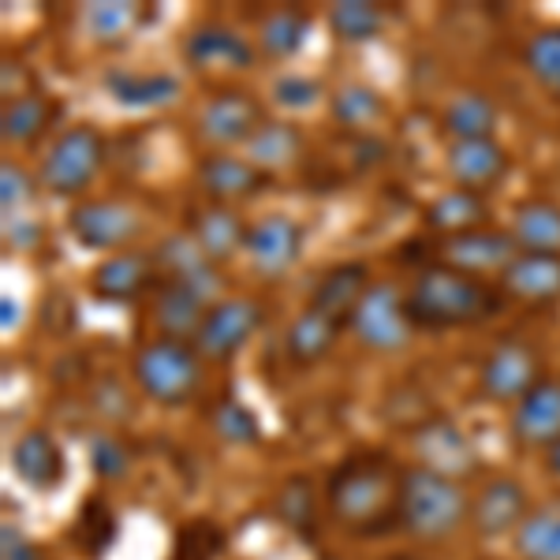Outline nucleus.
Segmentation results:
<instances>
[{"label":"nucleus","instance_id":"nucleus-1","mask_svg":"<svg viewBox=\"0 0 560 560\" xmlns=\"http://www.w3.org/2000/svg\"><path fill=\"white\" fill-rule=\"evenodd\" d=\"M400 471L385 448H355L325 475V512L348 535H385L400 527Z\"/></svg>","mask_w":560,"mask_h":560},{"label":"nucleus","instance_id":"nucleus-2","mask_svg":"<svg viewBox=\"0 0 560 560\" xmlns=\"http://www.w3.org/2000/svg\"><path fill=\"white\" fill-rule=\"evenodd\" d=\"M504 306L509 300L497 280L459 273V269L438 266V261L415 269L408 284V314L415 329L427 332L471 329V325L497 318Z\"/></svg>","mask_w":560,"mask_h":560},{"label":"nucleus","instance_id":"nucleus-3","mask_svg":"<svg viewBox=\"0 0 560 560\" xmlns=\"http://www.w3.org/2000/svg\"><path fill=\"white\" fill-rule=\"evenodd\" d=\"M400 530L422 546L453 538L471 520V493L459 478L430 471L422 464H404L400 471V509H396Z\"/></svg>","mask_w":560,"mask_h":560},{"label":"nucleus","instance_id":"nucleus-4","mask_svg":"<svg viewBox=\"0 0 560 560\" xmlns=\"http://www.w3.org/2000/svg\"><path fill=\"white\" fill-rule=\"evenodd\" d=\"M206 359L198 355L191 340H168L150 337L135 348L131 355V377L139 393L158 408H187L206 385Z\"/></svg>","mask_w":560,"mask_h":560},{"label":"nucleus","instance_id":"nucleus-5","mask_svg":"<svg viewBox=\"0 0 560 560\" xmlns=\"http://www.w3.org/2000/svg\"><path fill=\"white\" fill-rule=\"evenodd\" d=\"M105 161H108V139L102 135V128H94V124H68L45 147V158L38 165V184L45 195L79 202L94 187Z\"/></svg>","mask_w":560,"mask_h":560},{"label":"nucleus","instance_id":"nucleus-6","mask_svg":"<svg viewBox=\"0 0 560 560\" xmlns=\"http://www.w3.org/2000/svg\"><path fill=\"white\" fill-rule=\"evenodd\" d=\"M348 332L359 348L374 351V355H396V351H404L415 337V322L408 314V292L396 280H374L363 300H359L355 314H351Z\"/></svg>","mask_w":560,"mask_h":560},{"label":"nucleus","instance_id":"nucleus-7","mask_svg":"<svg viewBox=\"0 0 560 560\" xmlns=\"http://www.w3.org/2000/svg\"><path fill=\"white\" fill-rule=\"evenodd\" d=\"M65 224L79 247L94 250L102 258L131 250L147 232L142 213L124 198H79V202L68 206Z\"/></svg>","mask_w":560,"mask_h":560},{"label":"nucleus","instance_id":"nucleus-8","mask_svg":"<svg viewBox=\"0 0 560 560\" xmlns=\"http://www.w3.org/2000/svg\"><path fill=\"white\" fill-rule=\"evenodd\" d=\"M266 120V102L255 90L221 86L195 108V135L206 150H243Z\"/></svg>","mask_w":560,"mask_h":560},{"label":"nucleus","instance_id":"nucleus-9","mask_svg":"<svg viewBox=\"0 0 560 560\" xmlns=\"http://www.w3.org/2000/svg\"><path fill=\"white\" fill-rule=\"evenodd\" d=\"M541 377H546L541 351L530 345V340L504 337L482 355L478 374H475V388L486 404H504V408H512V404H520Z\"/></svg>","mask_w":560,"mask_h":560},{"label":"nucleus","instance_id":"nucleus-10","mask_svg":"<svg viewBox=\"0 0 560 560\" xmlns=\"http://www.w3.org/2000/svg\"><path fill=\"white\" fill-rule=\"evenodd\" d=\"M269 311L255 295H224L221 303L210 306L202 329L195 337V348L206 363H232L243 348L261 332Z\"/></svg>","mask_w":560,"mask_h":560},{"label":"nucleus","instance_id":"nucleus-11","mask_svg":"<svg viewBox=\"0 0 560 560\" xmlns=\"http://www.w3.org/2000/svg\"><path fill=\"white\" fill-rule=\"evenodd\" d=\"M306 250V229L292 213H261L250 221L243 258L258 280H284L303 261Z\"/></svg>","mask_w":560,"mask_h":560},{"label":"nucleus","instance_id":"nucleus-12","mask_svg":"<svg viewBox=\"0 0 560 560\" xmlns=\"http://www.w3.org/2000/svg\"><path fill=\"white\" fill-rule=\"evenodd\" d=\"M179 57L191 71H202V75H243L258 65V49L255 38L240 34L236 26L229 23H217V20H202L195 23L191 31L184 34L179 42Z\"/></svg>","mask_w":560,"mask_h":560},{"label":"nucleus","instance_id":"nucleus-13","mask_svg":"<svg viewBox=\"0 0 560 560\" xmlns=\"http://www.w3.org/2000/svg\"><path fill=\"white\" fill-rule=\"evenodd\" d=\"M158 266H153L150 250H120V255H105L90 269L86 280V292L94 303L102 306H135V303H147L158 288Z\"/></svg>","mask_w":560,"mask_h":560},{"label":"nucleus","instance_id":"nucleus-14","mask_svg":"<svg viewBox=\"0 0 560 560\" xmlns=\"http://www.w3.org/2000/svg\"><path fill=\"white\" fill-rule=\"evenodd\" d=\"M195 184L202 191V202H217V206H243L255 202V198L273 184V176L261 173L258 165H250L243 153L232 150H206L202 158L195 161Z\"/></svg>","mask_w":560,"mask_h":560},{"label":"nucleus","instance_id":"nucleus-15","mask_svg":"<svg viewBox=\"0 0 560 560\" xmlns=\"http://www.w3.org/2000/svg\"><path fill=\"white\" fill-rule=\"evenodd\" d=\"M516 255H520V247H516V240L509 236V229H475V232H464V236L433 240V247H430V261L459 269V273L486 277V280L501 277Z\"/></svg>","mask_w":560,"mask_h":560},{"label":"nucleus","instance_id":"nucleus-16","mask_svg":"<svg viewBox=\"0 0 560 560\" xmlns=\"http://www.w3.org/2000/svg\"><path fill=\"white\" fill-rule=\"evenodd\" d=\"M411 453H415V464L430 467V471H441L448 478H459V482L471 478L478 467H482L475 441L467 438L453 419H445V415L422 419L419 427L411 430Z\"/></svg>","mask_w":560,"mask_h":560},{"label":"nucleus","instance_id":"nucleus-17","mask_svg":"<svg viewBox=\"0 0 560 560\" xmlns=\"http://www.w3.org/2000/svg\"><path fill=\"white\" fill-rule=\"evenodd\" d=\"M530 493L523 490L520 478L512 475H493L471 493V530L482 541L512 538L520 530V523L530 516Z\"/></svg>","mask_w":560,"mask_h":560},{"label":"nucleus","instance_id":"nucleus-18","mask_svg":"<svg viewBox=\"0 0 560 560\" xmlns=\"http://www.w3.org/2000/svg\"><path fill=\"white\" fill-rule=\"evenodd\" d=\"M8 467L20 478L26 490L34 493H52L60 490V482L68 478V456L65 445L57 441V433L45 427L23 430L12 441V453H8Z\"/></svg>","mask_w":560,"mask_h":560},{"label":"nucleus","instance_id":"nucleus-19","mask_svg":"<svg viewBox=\"0 0 560 560\" xmlns=\"http://www.w3.org/2000/svg\"><path fill=\"white\" fill-rule=\"evenodd\" d=\"M153 266H158L161 280H179V284H191L206 300L221 303L224 300V273L221 266H213L210 258L198 250V243L187 236L184 229L168 232L153 243Z\"/></svg>","mask_w":560,"mask_h":560},{"label":"nucleus","instance_id":"nucleus-20","mask_svg":"<svg viewBox=\"0 0 560 560\" xmlns=\"http://www.w3.org/2000/svg\"><path fill=\"white\" fill-rule=\"evenodd\" d=\"M445 173L453 187H467V191H497L512 173V153L497 139H464L445 147Z\"/></svg>","mask_w":560,"mask_h":560},{"label":"nucleus","instance_id":"nucleus-21","mask_svg":"<svg viewBox=\"0 0 560 560\" xmlns=\"http://www.w3.org/2000/svg\"><path fill=\"white\" fill-rule=\"evenodd\" d=\"M150 325L153 337H168V340H191L202 329L206 314H210L213 300H206L198 288L179 284V280H158L150 295Z\"/></svg>","mask_w":560,"mask_h":560},{"label":"nucleus","instance_id":"nucleus-22","mask_svg":"<svg viewBox=\"0 0 560 560\" xmlns=\"http://www.w3.org/2000/svg\"><path fill=\"white\" fill-rule=\"evenodd\" d=\"M250 221H243L240 210L232 206H217V202H198L187 210L184 232L198 243L206 258L213 266H229L232 258L243 255V243H247Z\"/></svg>","mask_w":560,"mask_h":560},{"label":"nucleus","instance_id":"nucleus-23","mask_svg":"<svg viewBox=\"0 0 560 560\" xmlns=\"http://www.w3.org/2000/svg\"><path fill=\"white\" fill-rule=\"evenodd\" d=\"M102 90L113 105L131 108V113H150L179 102L184 83L173 71L161 68H108L102 75Z\"/></svg>","mask_w":560,"mask_h":560},{"label":"nucleus","instance_id":"nucleus-24","mask_svg":"<svg viewBox=\"0 0 560 560\" xmlns=\"http://www.w3.org/2000/svg\"><path fill=\"white\" fill-rule=\"evenodd\" d=\"M509 433L520 448H549L560 438V377H541V382L523 396L520 404H512L509 415Z\"/></svg>","mask_w":560,"mask_h":560},{"label":"nucleus","instance_id":"nucleus-25","mask_svg":"<svg viewBox=\"0 0 560 560\" xmlns=\"http://www.w3.org/2000/svg\"><path fill=\"white\" fill-rule=\"evenodd\" d=\"M158 20L153 4H135V0H90L79 12V26L102 49H124L139 38L147 26Z\"/></svg>","mask_w":560,"mask_h":560},{"label":"nucleus","instance_id":"nucleus-26","mask_svg":"<svg viewBox=\"0 0 560 560\" xmlns=\"http://www.w3.org/2000/svg\"><path fill=\"white\" fill-rule=\"evenodd\" d=\"M370 284H374L370 261H363V258L337 261V266H329L318 280H314L311 295H306V306L329 314L332 322H340L348 329L351 314H355V306L366 295Z\"/></svg>","mask_w":560,"mask_h":560},{"label":"nucleus","instance_id":"nucleus-27","mask_svg":"<svg viewBox=\"0 0 560 560\" xmlns=\"http://www.w3.org/2000/svg\"><path fill=\"white\" fill-rule=\"evenodd\" d=\"M504 300L527 303V306H553L560 303V255H535V250H520L509 261L501 277Z\"/></svg>","mask_w":560,"mask_h":560},{"label":"nucleus","instance_id":"nucleus-28","mask_svg":"<svg viewBox=\"0 0 560 560\" xmlns=\"http://www.w3.org/2000/svg\"><path fill=\"white\" fill-rule=\"evenodd\" d=\"M422 229L433 240L464 236L475 229H490V198L467 191V187H445L422 206Z\"/></svg>","mask_w":560,"mask_h":560},{"label":"nucleus","instance_id":"nucleus-29","mask_svg":"<svg viewBox=\"0 0 560 560\" xmlns=\"http://www.w3.org/2000/svg\"><path fill=\"white\" fill-rule=\"evenodd\" d=\"M311 34H314L311 12H303V8H292V4H280V8H269V12L258 20V26H255V49H258L261 60L288 65V60H295L306 49Z\"/></svg>","mask_w":560,"mask_h":560},{"label":"nucleus","instance_id":"nucleus-30","mask_svg":"<svg viewBox=\"0 0 560 560\" xmlns=\"http://www.w3.org/2000/svg\"><path fill=\"white\" fill-rule=\"evenodd\" d=\"M250 165H258L261 173L277 176L284 168H295L306 153V131L295 120H284V116H269L261 128L250 135V142L240 150Z\"/></svg>","mask_w":560,"mask_h":560},{"label":"nucleus","instance_id":"nucleus-31","mask_svg":"<svg viewBox=\"0 0 560 560\" xmlns=\"http://www.w3.org/2000/svg\"><path fill=\"white\" fill-rule=\"evenodd\" d=\"M340 332H348L340 322H332L329 314L314 311V306L303 303V311L288 322L284 329V355L292 366H318L332 348L340 345Z\"/></svg>","mask_w":560,"mask_h":560},{"label":"nucleus","instance_id":"nucleus-32","mask_svg":"<svg viewBox=\"0 0 560 560\" xmlns=\"http://www.w3.org/2000/svg\"><path fill=\"white\" fill-rule=\"evenodd\" d=\"M509 236L516 240L520 250H535V255H560V202L546 195L520 198L512 206Z\"/></svg>","mask_w":560,"mask_h":560},{"label":"nucleus","instance_id":"nucleus-33","mask_svg":"<svg viewBox=\"0 0 560 560\" xmlns=\"http://www.w3.org/2000/svg\"><path fill=\"white\" fill-rule=\"evenodd\" d=\"M497 124H501V108L486 90H459L441 108V131L448 142L497 139Z\"/></svg>","mask_w":560,"mask_h":560},{"label":"nucleus","instance_id":"nucleus-34","mask_svg":"<svg viewBox=\"0 0 560 560\" xmlns=\"http://www.w3.org/2000/svg\"><path fill=\"white\" fill-rule=\"evenodd\" d=\"M329 120L348 135H374L377 124L388 116V102L377 86L370 83H340L337 90H329Z\"/></svg>","mask_w":560,"mask_h":560},{"label":"nucleus","instance_id":"nucleus-35","mask_svg":"<svg viewBox=\"0 0 560 560\" xmlns=\"http://www.w3.org/2000/svg\"><path fill=\"white\" fill-rule=\"evenodd\" d=\"M57 116L60 105L45 90H26V94L12 97L0 108V139L8 147H31L57 124Z\"/></svg>","mask_w":560,"mask_h":560},{"label":"nucleus","instance_id":"nucleus-36","mask_svg":"<svg viewBox=\"0 0 560 560\" xmlns=\"http://www.w3.org/2000/svg\"><path fill=\"white\" fill-rule=\"evenodd\" d=\"M512 553L520 560H560V497L530 509V516L512 535Z\"/></svg>","mask_w":560,"mask_h":560},{"label":"nucleus","instance_id":"nucleus-37","mask_svg":"<svg viewBox=\"0 0 560 560\" xmlns=\"http://www.w3.org/2000/svg\"><path fill=\"white\" fill-rule=\"evenodd\" d=\"M325 26L345 45H370L385 34L388 12L382 4H370V0H337L325 12Z\"/></svg>","mask_w":560,"mask_h":560},{"label":"nucleus","instance_id":"nucleus-38","mask_svg":"<svg viewBox=\"0 0 560 560\" xmlns=\"http://www.w3.org/2000/svg\"><path fill=\"white\" fill-rule=\"evenodd\" d=\"M206 422H210V430L217 433V441H224V445H232V448H250L261 441L258 411L247 408V404L232 393L217 396L210 404V411H206Z\"/></svg>","mask_w":560,"mask_h":560},{"label":"nucleus","instance_id":"nucleus-39","mask_svg":"<svg viewBox=\"0 0 560 560\" xmlns=\"http://www.w3.org/2000/svg\"><path fill=\"white\" fill-rule=\"evenodd\" d=\"M523 68L553 102H560V23L530 34L523 45Z\"/></svg>","mask_w":560,"mask_h":560},{"label":"nucleus","instance_id":"nucleus-40","mask_svg":"<svg viewBox=\"0 0 560 560\" xmlns=\"http://www.w3.org/2000/svg\"><path fill=\"white\" fill-rule=\"evenodd\" d=\"M277 516H280V523H284L288 530H295V535H303V538L318 527V497H314L311 478L292 475L284 486H280Z\"/></svg>","mask_w":560,"mask_h":560},{"label":"nucleus","instance_id":"nucleus-41","mask_svg":"<svg viewBox=\"0 0 560 560\" xmlns=\"http://www.w3.org/2000/svg\"><path fill=\"white\" fill-rule=\"evenodd\" d=\"M86 459L90 471H94L97 482H120L131 471V445L113 430H97L94 438L86 441Z\"/></svg>","mask_w":560,"mask_h":560},{"label":"nucleus","instance_id":"nucleus-42","mask_svg":"<svg viewBox=\"0 0 560 560\" xmlns=\"http://www.w3.org/2000/svg\"><path fill=\"white\" fill-rule=\"evenodd\" d=\"M269 102L277 108H284V113H311V108L329 102V90H325L322 79H314V75L284 71V75H277L273 86H269Z\"/></svg>","mask_w":560,"mask_h":560},{"label":"nucleus","instance_id":"nucleus-43","mask_svg":"<svg viewBox=\"0 0 560 560\" xmlns=\"http://www.w3.org/2000/svg\"><path fill=\"white\" fill-rule=\"evenodd\" d=\"M38 195H42L38 173H31L20 161H4V165H0V217L31 213Z\"/></svg>","mask_w":560,"mask_h":560},{"label":"nucleus","instance_id":"nucleus-44","mask_svg":"<svg viewBox=\"0 0 560 560\" xmlns=\"http://www.w3.org/2000/svg\"><path fill=\"white\" fill-rule=\"evenodd\" d=\"M116 538V516L102 497H86L83 512L75 520V541L86 549V557H102Z\"/></svg>","mask_w":560,"mask_h":560},{"label":"nucleus","instance_id":"nucleus-45","mask_svg":"<svg viewBox=\"0 0 560 560\" xmlns=\"http://www.w3.org/2000/svg\"><path fill=\"white\" fill-rule=\"evenodd\" d=\"M42 243H45L42 217H34V213L4 217V247L8 250H38Z\"/></svg>","mask_w":560,"mask_h":560},{"label":"nucleus","instance_id":"nucleus-46","mask_svg":"<svg viewBox=\"0 0 560 560\" xmlns=\"http://www.w3.org/2000/svg\"><path fill=\"white\" fill-rule=\"evenodd\" d=\"M0 560H42V546L23 527L4 520L0 523Z\"/></svg>","mask_w":560,"mask_h":560},{"label":"nucleus","instance_id":"nucleus-47","mask_svg":"<svg viewBox=\"0 0 560 560\" xmlns=\"http://www.w3.org/2000/svg\"><path fill=\"white\" fill-rule=\"evenodd\" d=\"M20 322H23V303L15 300L12 292H4V295H0V329L12 332Z\"/></svg>","mask_w":560,"mask_h":560},{"label":"nucleus","instance_id":"nucleus-48","mask_svg":"<svg viewBox=\"0 0 560 560\" xmlns=\"http://www.w3.org/2000/svg\"><path fill=\"white\" fill-rule=\"evenodd\" d=\"M541 467H546L553 478H560V438L549 448H541Z\"/></svg>","mask_w":560,"mask_h":560},{"label":"nucleus","instance_id":"nucleus-49","mask_svg":"<svg viewBox=\"0 0 560 560\" xmlns=\"http://www.w3.org/2000/svg\"><path fill=\"white\" fill-rule=\"evenodd\" d=\"M322 560H337V557H322Z\"/></svg>","mask_w":560,"mask_h":560}]
</instances>
